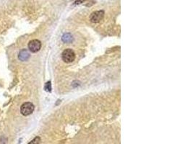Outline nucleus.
<instances>
[{
    "instance_id": "obj_1",
    "label": "nucleus",
    "mask_w": 193,
    "mask_h": 144,
    "mask_svg": "<svg viewBox=\"0 0 193 144\" xmlns=\"http://www.w3.org/2000/svg\"><path fill=\"white\" fill-rule=\"evenodd\" d=\"M62 57L65 63H71L75 59V53L72 49H66L63 51Z\"/></svg>"
},
{
    "instance_id": "obj_2",
    "label": "nucleus",
    "mask_w": 193,
    "mask_h": 144,
    "mask_svg": "<svg viewBox=\"0 0 193 144\" xmlns=\"http://www.w3.org/2000/svg\"><path fill=\"white\" fill-rule=\"evenodd\" d=\"M34 105L31 102H26L22 104L20 107V112L21 114L24 116H28L32 114L34 111Z\"/></svg>"
},
{
    "instance_id": "obj_3",
    "label": "nucleus",
    "mask_w": 193,
    "mask_h": 144,
    "mask_svg": "<svg viewBox=\"0 0 193 144\" xmlns=\"http://www.w3.org/2000/svg\"><path fill=\"white\" fill-rule=\"evenodd\" d=\"M41 48V43L38 40H33L28 43V49L32 53L39 51Z\"/></svg>"
},
{
    "instance_id": "obj_4",
    "label": "nucleus",
    "mask_w": 193,
    "mask_h": 144,
    "mask_svg": "<svg viewBox=\"0 0 193 144\" xmlns=\"http://www.w3.org/2000/svg\"><path fill=\"white\" fill-rule=\"evenodd\" d=\"M104 16V11H96V12L92 13V15H90V21L94 22V23H97V22H99L101 20H103Z\"/></svg>"
},
{
    "instance_id": "obj_5",
    "label": "nucleus",
    "mask_w": 193,
    "mask_h": 144,
    "mask_svg": "<svg viewBox=\"0 0 193 144\" xmlns=\"http://www.w3.org/2000/svg\"><path fill=\"white\" fill-rule=\"evenodd\" d=\"M29 58H30V54H29L28 50L26 49H23L22 50V51H20L19 55H18V58L22 61H26L28 60Z\"/></svg>"
},
{
    "instance_id": "obj_6",
    "label": "nucleus",
    "mask_w": 193,
    "mask_h": 144,
    "mask_svg": "<svg viewBox=\"0 0 193 144\" xmlns=\"http://www.w3.org/2000/svg\"><path fill=\"white\" fill-rule=\"evenodd\" d=\"M73 38H72V35H70V33H65L62 36V40L65 43H71Z\"/></svg>"
},
{
    "instance_id": "obj_7",
    "label": "nucleus",
    "mask_w": 193,
    "mask_h": 144,
    "mask_svg": "<svg viewBox=\"0 0 193 144\" xmlns=\"http://www.w3.org/2000/svg\"><path fill=\"white\" fill-rule=\"evenodd\" d=\"M45 90L46 92H51V82L48 81L45 85Z\"/></svg>"
},
{
    "instance_id": "obj_8",
    "label": "nucleus",
    "mask_w": 193,
    "mask_h": 144,
    "mask_svg": "<svg viewBox=\"0 0 193 144\" xmlns=\"http://www.w3.org/2000/svg\"><path fill=\"white\" fill-rule=\"evenodd\" d=\"M40 142H41V138H39V137H36L35 139H33V140L29 143H30V144L36 143H36H39Z\"/></svg>"
}]
</instances>
